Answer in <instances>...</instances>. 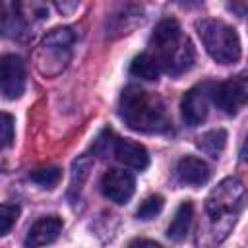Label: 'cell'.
<instances>
[{
    "mask_svg": "<svg viewBox=\"0 0 248 248\" xmlns=\"http://www.w3.org/2000/svg\"><path fill=\"white\" fill-rule=\"evenodd\" d=\"M120 118L128 128L143 134H165L170 130V118L163 101L151 93L141 89L140 85H128L118 103Z\"/></svg>",
    "mask_w": 248,
    "mask_h": 248,
    "instance_id": "1",
    "label": "cell"
},
{
    "mask_svg": "<svg viewBox=\"0 0 248 248\" xmlns=\"http://www.w3.org/2000/svg\"><path fill=\"white\" fill-rule=\"evenodd\" d=\"M246 200L248 192L236 178H225L209 192L205 200V217L207 229L213 236V244H219L229 234V231L236 223L238 213L244 209Z\"/></svg>",
    "mask_w": 248,
    "mask_h": 248,
    "instance_id": "2",
    "label": "cell"
},
{
    "mask_svg": "<svg viewBox=\"0 0 248 248\" xmlns=\"http://www.w3.org/2000/svg\"><path fill=\"white\" fill-rule=\"evenodd\" d=\"M149 45L155 50L153 56L161 70L170 76H180L194 64V46L190 39L182 35L180 23L174 17H165L155 25Z\"/></svg>",
    "mask_w": 248,
    "mask_h": 248,
    "instance_id": "3",
    "label": "cell"
},
{
    "mask_svg": "<svg viewBox=\"0 0 248 248\" xmlns=\"http://www.w3.org/2000/svg\"><path fill=\"white\" fill-rule=\"evenodd\" d=\"M196 27L207 54L215 62L234 64L240 58V39L234 27L221 19H202Z\"/></svg>",
    "mask_w": 248,
    "mask_h": 248,
    "instance_id": "4",
    "label": "cell"
},
{
    "mask_svg": "<svg viewBox=\"0 0 248 248\" xmlns=\"http://www.w3.org/2000/svg\"><path fill=\"white\" fill-rule=\"evenodd\" d=\"M74 41H76V33L70 27H56L50 33H46L35 54L39 72L45 76L60 74L70 60V50Z\"/></svg>",
    "mask_w": 248,
    "mask_h": 248,
    "instance_id": "5",
    "label": "cell"
},
{
    "mask_svg": "<svg viewBox=\"0 0 248 248\" xmlns=\"http://www.w3.org/2000/svg\"><path fill=\"white\" fill-rule=\"evenodd\" d=\"M213 103L225 114H236L244 105H248V70L229 78L215 85Z\"/></svg>",
    "mask_w": 248,
    "mask_h": 248,
    "instance_id": "6",
    "label": "cell"
},
{
    "mask_svg": "<svg viewBox=\"0 0 248 248\" xmlns=\"http://www.w3.org/2000/svg\"><path fill=\"white\" fill-rule=\"evenodd\" d=\"M213 93H215V83L211 81L198 83L190 91L184 93L182 103H180V112H182V120L188 126H198L207 118Z\"/></svg>",
    "mask_w": 248,
    "mask_h": 248,
    "instance_id": "7",
    "label": "cell"
},
{
    "mask_svg": "<svg viewBox=\"0 0 248 248\" xmlns=\"http://www.w3.org/2000/svg\"><path fill=\"white\" fill-rule=\"evenodd\" d=\"M0 83L6 99L21 97L25 89V64L17 54H4L0 58Z\"/></svg>",
    "mask_w": 248,
    "mask_h": 248,
    "instance_id": "8",
    "label": "cell"
},
{
    "mask_svg": "<svg viewBox=\"0 0 248 248\" xmlns=\"http://www.w3.org/2000/svg\"><path fill=\"white\" fill-rule=\"evenodd\" d=\"M136 190V178L124 169H108L101 178V192L114 203H126Z\"/></svg>",
    "mask_w": 248,
    "mask_h": 248,
    "instance_id": "9",
    "label": "cell"
},
{
    "mask_svg": "<svg viewBox=\"0 0 248 248\" xmlns=\"http://www.w3.org/2000/svg\"><path fill=\"white\" fill-rule=\"evenodd\" d=\"M62 227H64V223L56 215H46V217L37 219L27 231L25 248H39V246L54 242L58 238V234L62 232Z\"/></svg>",
    "mask_w": 248,
    "mask_h": 248,
    "instance_id": "10",
    "label": "cell"
},
{
    "mask_svg": "<svg viewBox=\"0 0 248 248\" xmlns=\"http://www.w3.org/2000/svg\"><path fill=\"white\" fill-rule=\"evenodd\" d=\"M114 157L124 167H130V169H136V170H143L149 165V153H147V149L141 143L132 141L128 138H116Z\"/></svg>",
    "mask_w": 248,
    "mask_h": 248,
    "instance_id": "11",
    "label": "cell"
},
{
    "mask_svg": "<svg viewBox=\"0 0 248 248\" xmlns=\"http://www.w3.org/2000/svg\"><path fill=\"white\" fill-rule=\"evenodd\" d=\"M209 176H211V169L200 157H182L176 165V178L182 184L202 186L209 180Z\"/></svg>",
    "mask_w": 248,
    "mask_h": 248,
    "instance_id": "12",
    "label": "cell"
},
{
    "mask_svg": "<svg viewBox=\"0 0 248 248\" xmlns=\"http://www.w3.org/2000/svg\"><path fill=\"white\" fill-rule=\"evenodd\" d=\"M192 217H194V203L190 200L182 202L176 211H174V217L167 229V236L172 240V242H180L186 238L188 231H190V225H192Z\"/></svg>",
    "mask_w": 248,
    "mask_h": 248,
    "instance_id": "13",
    "label": "cell"
},
{
    "mask_svg": "<svg viewBox=\"0 0 248 248\" xmlns=\"http://www.w3.org/2000/svg\"><path fill=\"white\" fill-rule=\"evenodd\" d=\"M130 74L140 78V79H145V81H153L159 78L161 74V66L157 62V58L151 54V52H143L140 56H136L130 64Z\"/></svg>",
    "mask_w": 248,
    "mask_h": 248,
    "instance_id": "14",
    "label": "cell"
},
{
    "mask_svg": "<svg viewBox=\"0 0 248 248\" xmlns=\"http://www.w3.org/2000/svg\"><path fill=\"white\" fill-rule=\"evenodd\" d=\"M225 143H227V132H225L223 128L209 130V132H205V134L198 140V147H200L205 155H209V157H213V159H217V157L221 155V151L225 149Z\"/></svg>",
    "mask_w": 248,
    "mask_h": 248,
    "instance_id": "15",
    "label": "cell"
},
{
    "mask_svg": "<svg viewBox=\"0 0 248 248\" xmlns=\"http://www.w3.org/2000/svg\"><path fill=\"white\" fill-rule=\"evenodd\" d=\"M60 176H62V170L58 167H41V169H35L29 178L33 182H37L39 186L43 188H52L60 182Z\"/></svg>",
    "mask_w": 248,
    "mask_h": 248,
    "instance_id": "16",
    "label": "cell"
},
{
    "mask_svg": "<svg viewBox=\"0 0 248 248\" xmlns=\"http://www.w3.org/2000/svg\"><path fill=\"white\" fill-rule=\"evenodd\" d=\"M163 205H165L163 196L153 194V196H149V198H145V200L141 202V205L138 207V213H136V215H138V219H141V221H149V219H153L155 215L161 213Z\"/></svg>",
    "mask_w": 248,
    "mask_h": 248,
    "instance_id": "17",
    "label": "cell"
},
{
    "mask_svg": "<svg viewBox=\"0 0 248 248\" xmlns=\"http://www.w3.org/2000/svg\"><path fill=\"white\" fill-rule=\"evenodd\" d=\"M19 217V207L16 203H2L0 207V234H8Z\"/></svg>",
    "mask_w": 248,
    "mask_h": 248,
    "instance_id": "18",
    "label": "cell"
},
{
    "mask_svg": "<svg viewBox=\"0 0 248 248\" xmlns=\"http://www.w3.org/2000/svg\"><path fill=\"white\" fill-rule=\"evenodd\" d=\"M114 145H116V138L112 134V130H103L101 136L95 140V145H93V151L101 157H107L108 153H114Z\"/></svg>",
    "mask_w": 248,
    "mask_h": 248,
    "instance_id": "19",
    "label": "cell"
},
{
    "mask_svg": "<svg viewBox=\"0 0 248 248\" xmlns=\"http://www.w3.org/2000/svg\"><path fill=\"white\" fill-rule=\"evenodd\" d=\"M14 141V116L4 112L2 114V147H10Z\"/></svg>",
    "mask_w": 248,
    "mask_h": 248,
    "instance_id": "20",
    "label": "cell"
},
{
    "mask_svg": "<svg viewBox=\"0 0 248 248\" xmlns=\"http://www.w3.org/2000/svg\"><path fill=\"white\" fill-rule=\"evenodd\" d=\"M128 248H161V244H157L155 240H147V238H136L128 244Z\"/></svg>",
    "mask_w": 248,
    "mask_h": 248,
    "instance_id": "21",
    "label": "cell"
},
{
    "mask_svg": "<svg viewBox=\"0 0 248 248\" xmlns=\"http://www.w3.org/2000/svg\"><path fill=\"white\" fill-rule=\"evenodd\" d=\"M240 159H242L244 163H248V138L244 140V143H242V147H240Z\"/></svg>",
    "mask_w": 248,
    "mask_h": 248,
    "instance_id": "22",
    "label": "cell"
}]
</instances>
